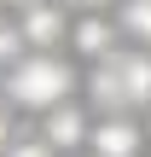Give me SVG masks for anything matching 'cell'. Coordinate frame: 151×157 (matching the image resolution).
Here are the masks:
<instances>
[{"label": "cell", "instance_id": "cell-5", "mask_svg": "<svg viewBox=\"0 0 151 157\" xmlns=\"http://www.w3.org/2000/svg\"><path fill=\"white\" fill-rule=\"evenodd\" d=\"M87 134H93V128H87L81 105H70V99H64V105H52V111H47V128H41V140H52V146H64V151H70V146H81Z\"/></svg>", "mask_w": 151, "mask_h": 157}, {"label": "cell", "instance_id": "cell-2", "mask_svg": "<svg viewBox=\"0 0 151 157\" xmlns=\"http://www.w3.org/2000/svg\"><path fill=\"white\" fill-rule=\"evenodd\" d=\"M6 93H12V105L52 111V105H64L76 93V70L64 58H52V52H29V58H17L6 70Z\"/></svg>", "mask_w": 151, "mask_h": 157}, {"label": "cell", "instance_id": "cell-3", "mask_svg": "<svg viewBox=\"0 0 151 157\" xmlns=\"http://www.w3.org/2000/svg\"><path fill=\"white\" fill-rule=\"evenodd\" d=\"M17 23H23V41L29 47H58L64 35H70V23H64V0L52 6V0H41V6H29V12H17Z\"/></svg>", "mask_w": 151, "mask_h": 157}, {"label": "cell", "instance_id": "cell-12", "mask_svg": "<svg viewBox=\"0 0 151 157\" xmlns=\"http://www.w3.org/2000/svg\"><path fill=\"white\" fill-rule=\"evenodd\" d=\"M6 140H12V134H6V111H0V146H6Z\"/></svg>", "mask_w": 151, "mask_h": 157}, {"label": "cell", "instance_id": "cell-9", "mask_svg": "<svg viewBox=\"0 0 151 157\" xmlns=\"http://www.w3.org/2000/svg\"><path fill=\"white\" fill-rule=\"evenodd\" d=\"M6 157H52V140H17Z\"/></svg>", "mask_w": 151, "mask_h": 157}, {"label": "cell", "instance_id": "cell-10", "mask_svg": "<svg viewBox=\"0 0 151 157\" xmlns=\"http://www.w3.org/2000/svg\"><path fill=\"white\" fill-rule=\"evenodd\" d=\"M64 6H81V12H105L111 0H64Z\"/></svg>", "mask_w": 151, "mask_h": 157}, {"label": "cell", "instance_id": "cell-4", "mask_svg": "<svg viewBox=\"0 0 151 157\" xmlns=\"http://www.w3.org/2000/svg\"><path fill=\"white\" fill-rule=\"evenodd\" d=\"M87 146H93V157H134L140 151V128L122 122V117H105V122L87 134Z\"/></svg>", "mask_w": 151, "mask_h": 157}, {"label": "cell", "instance_id": "cell-7", "mask_svg": "<svg viewBox=\"0 0 151 157\" xmlns=\"http://www.w3.org/2000/svg\"><path fill=\"white\" fill-rule=\"evenodd\" d=\"M122 35L151 47V0H122Z\"/></svg>", "mask_w": 151, "mask_h": 157}, {"label": "cell", "instance_id": "cell-1", "mask_svg": "<svg viewBox=\"0 0 151 157\" xmlns=\"http://www.w3.org/2000/svg\"><path fill=\"white\" fill-rule=\"evenodd\" d=\"M87 99L105 111V117H122L128 105H145L151 99V58L145 52H105L93 58V76H87Z\"/></svg>", "mask_w": 151, "mask_h": 157}, {"label": "cell", "instance_id": "cell-8", "mask_svg": "<svg viewBox=\"0 0 151 157\" xmlns=\"http://www.w3.org/2000/svg\"><path fill=\"white\" fill-rule=\"evenodd\" d=\"M23 47H29V41H23V23H6V17H0V64H17Z\"/></svg>", "mask_w": 151, "mask_h": 157}, {"label": "cell", "instance_id": "cell-6", "mask_svg": "<svg viewBox=\"0 0 151 157\" xmlns=\"http://www.w3.org/2000/svg\"><path fill=\"white\" fill-rule=\"evenodd\" d=\"M70 47H76L81 58H105V52H116V29H111L99 12H87V17L70 29Z\"/></svg>", "mask_w": 151, "mask_h": 157}, {"label": "cell", "instance_id": "cell-11", "mask_svg": "<svg viewBox=\"0 0 151 157\" xmlns=\"http://www.w3.org/2000/svg\"><path fill=\"white\" fill-rule=\"evenodd\" d=\"M6 6H17V12H29V6H41V0H6Z\"/></svg>", "mask_w": 151, "mask_h": 157}]
</instances>
